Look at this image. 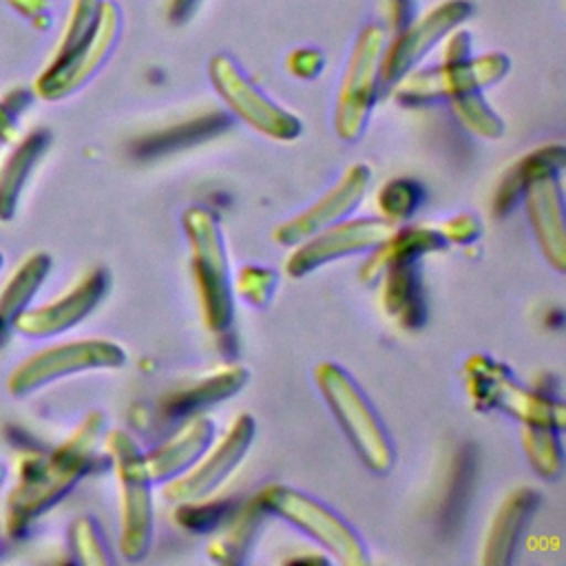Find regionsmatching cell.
<instances>
[{
	"label": "cell",
	"instance_id": "cell-1",
	"mask_svg": "<svg viewBox=\"0 0 566 566\" xmlns=\"http://www.w3.org/2000/svg\"><path fill=\"white\" fill-rule=\"evenodd\" d=\"M564 164L566 148L562 144L535 148L509 166L493 199V210H497V214H506V210L515 206L517 197H524L537 245L548 265L557 272L566 270V223L559 179Z\"/></svg>",
	"mask_w": 566,
	"mask_h": 566
},
{
	"label": "cell",
	"instance_id": "cell-2",
	"mask_svg": "<svg viewBox=\"0 0 566 566\" xmlns=\"http://www.w3.org/2000/svg\"><path fill=\"white\" fill-rule=\"evenodd\" d=\"M106 418L91 411L82 424L49 455L31 462L7 500V531L22 535L29 524L60 502L88 471L95 444L104 436Z\"/></svg>",
	"mask_w": 566,
	"mask_h": 566
},
{
	"label": "cell",
	"instance_id": "cell-3",
	"mask_svg": "<svg viewBox=\"0 0 566 566\" xmlns=\"http://www.w3.org/2000/svg\"><path fill=\"white\" fill-rule=\"evenodd\" d=\"M181 226L190 248V268L203 323L210 332H223L234 318V290L219 221L212 210L190 206L181 214Z\"/></svg>",
	"mask_w": 566,
	"mask_h": 566
},
{
	"label": "cell",
	"instance_id": "cell-4",
	"mask_svg": "<svg viewBox=\"0 0 566 566\" xmlns=\"http://www.w3.org/2000/svg\"><path fill=\"white\" fill-rule=\"evenodd\" d=\"M314 380L363 464L374 473H387L394 464L391 438L356 380L329 360L316 365Z\"/></svg>",
	"mask_w": 566,
	"mask_h": 566
},
{
	"label": "cell",
	"instance_id": "cell-5",
	"mask_svg": "<svg viewBox=\"0 0 566 566\" xmlns=\"http://www.w3.org/2000/svg\"><path fill=\"white\" fill-rule=\"evenodd\" d=\"M104 447L113 458L119 484V551L126 559L137 562L153 542V482L146 473L142 449L126 431H108Z\"/></svg>",
	"mask_w": 566,
	"mask_h": 566
},
{
	"label": "cell",
	"instance_id": "cell-6",
	"mask_svg": "<svg viewBox=\"0 0 566 566\" xmlns=\"http://www.w3.org/2000/svg\"><path fill=\"white\" fill-rule=\"evenodd\" d=\"M256 500L265 513L279 515L303 531L340 564L365 566L369 562L360 535L336 511L316 497L285 484H268L256 493Z\"/></svg>",
	"mask_w": 566,
	"mask_h": 566
},
{
	"label": "cell",
	"instance_id": "cell-7",
	"mask_svg": "<svg viewBox=\"0 0 566 566\" xmlns=\"http://www.w3.org/2000/svg\"><path fill=\"white\" fill-rule=\"evenodd\" d=\"M385 44L387 35L378 24H365L356 35L334 106V130L343 142H356L367 128L380 91Z\"/></svg>",
	"mask_w": 566,
	"mask_h": 566
},
{
	"label": "cell",
	"instance_id": "cell-8",
	"mask_svg": "<svg viewBox=\"0 0 566 566\" xmlns=\"http://www.w3.org/2000/svg\"><path fill=\"white\" fill-rule=\"evenodd\" d=\"M467 387L473 405L480 409H500L522 424L531 427H564V405L546 394L520 385L506 367L489 356L475 354L464 367Z\"/></svg>",
	"mask_w": 566,
	"mask_h": 566
},
{
	"label": "cell",
	"instance_id": "cell-9",
	"mask_svg": "<svg viewBox=\"0 0 566 566\" xmlns=\"http://www.w3.org/2000/svg\"><path fill=\"white\" fill-rule=\"evenodd\" d=\"M208 77L228 111L256 133L276 142H292L301 135V119L270 99L230 55H212L208 62Z\"/></svg>",
	"mask_w": 566,
	"mask_h": 566
},
{
	"label": "cell",
	"instance_id": "cell-10",
	"mask_svg": "<svg viewBox=\"0 0 566 566\" xmlns=\"http://www.w3.org/2000/svg\"><path fill=\"white\" fill-rule=\"evenodd\" d=\"M124 363V347L106 338L60 343L40 349L33 356L24 358L20 365H15V369L7 378V391L15 398H22L60 378L93 369H117Z\"/></svg>",
	"mask_w": 566,
	"mask_h": 566
},
{
	"label": "cell",
	"instance_id": "cell-11",
	"mask_svg": "<svg viewBox=\"0 0 566 566\" xmlns=\"http://www.w3.org/2000/svg\"><path fill=\"white\" fill-rule=\"evenodd\" d=\"M473 13L469 0H444L429 9L424 15L411 20L396 31L389 46L385 44L380 62V88H396V84L416 71V66L429 55L447 35L460 29Z\"/></svg>",
	"mask_w": 566,
	"mask_h": 566
},
{
	"label": "cell",
	"instance_id": "cell-12",
	"mask_svg": "<svg viewBox=\"0 0 566 566\" xmlns=\"http://www.w3.org/2000/svg\"><path fill=\"white\" fill-rule=\"evenodd\" d=\"M122 31V11L113 0H104L99 20L91 38L64 57L51 60L35 80V95L60 102L80 91L111 57Z\"/></svg>",
	"mask_w": 566,
	"mask_h": 566
},
{
	"label": "cell",
	"instance_id": "cell-13",
	"mask_svg": "<svg viewBox=\"0 0 566 566\" xmlns=\"http://www.w3.org/2000/svg\"><path fill=\"white\" fill-rule=\"evenodd\" d=\"M511 69V60L500 51H489L460 62H442L433 69L411 71L396 84V97L405 104L451 99L462 93L482 91L497 84Z\"/></svg>",
	"mask_w": 566,
	"mask_h": 566
},
{
	"label": "cell",
	"instance_id": "cell-14",
	"mask_svg": "<svg viewBox=\"0 0 566 566\" xmlns=\"http://www.w3.org/2000/svg\"><path fill=\"white\" fill-rule=\"evenodd\" d=\"M252 440H254V418L250 413L237 416L214 447H208L190 469H186L184 473L166 482L164 495L177 504L206 500L241 464Z\"/></svg>",
	"mask_w": 566,
	"mask_h": 566
},
{
	"label": "cell",
	"instance_id": "cell-15",
	"mask_svg": "<svg viewBox=\"0 0 566 566\" xmlns=\"http://www.w3.org/2000/svg\"><path fill=\"white\" fill-rule=\"evenodd\" d=\"M394 230H396L394 223L387 219H378V217L349 219L347 217L307 237L305 241L296 243L298 248L285 261V272L294 279H301L336 259L371 252Z\"/></svg>",
	"mask_w": 566,
	"mask_h": 566
},
{
	"label": "cell",
	"instance_id": "cell-16",
	"mask_svg": "<svg viewBox=\"0 0 566 566\" xmlns=\"http://www.w3.org/2000/svg\"><path fill=\"white\" fill-rule=\"evenodd\" d=\"M371 181V170L365 164H352L340 179L327 188L312 206L292 219L279 223L272 232L279 245H296L323 228L347 219L365 199Z\"/></svg>",
	"mask_w": 566,
	"mask_h": 566
},
{
	"label": "cell",
	"instance_id": "cell-17",
	"mask_svg": "<svg viewBox=\"0 0 566 566\" xmlns=\"http://www.w3.org/2000/svg\"><path fill=\"white\" fill-rule=\"evenodd\" d=\"M111 276L104 268H95L84 274L69 292L51 303L27 307L13 323V332L27 338H49L69 332L82 323L106 296Z\"/></svg>",
	"mask_w": 566,
	"mask_h": 566
},
{
	"label": "cell",
	"instance_id": "cell-18",
	"mask_svg": "<svg viewBox=\"0 0 566 566\" xmlns=\"http://www.w3.org/2000/svg\"><path fill=\"white\" fill-rule=\"evenodd\" d=\"M212 438L214 422L208 416H188L168 440L144 453V467L150 482H168L190 469L212 444Z\"/></svg>",
	"mask_w": 566,
	"mask_h": 566
},
{
	"label": "cell",
	"instance_id": "cell-19",
	"mask_svg": "<svg viewBox=\"0 0 566 566\" xmlns=\"http://www.w3.org/2000/svg\"><path fill=\"white\" fill-rule=\"evenodd\" d=\"M539 502V493L531 486L513 489L495 511L482 544L480 562L484 566H506L513 559L515 546L531 522Z\"/></svg>",
	"mask_w": 566,
	"mask_h": 566
},
{
	"label": "cell",
	"instance_id": "cell-20",
	"mask_svg": "<svg viewBox=\"0 0 566 566\" xmlns=\"http://www.w3.org/2000/svg\"><path fill=\"white\" fill-rule=\"evenodd\" d=\"M447 239L433 228H402L394 230L385 241H380L360 268L363 283H376L382 272L391 265L418 261L424 254L440 252L447 248Z\"/></svg>",
	"mask_w": 566,
	"mask_h": 566
},
{
	"label": "cell",
	"instance_id": "cell-21",
	"mask_svg": "<svg viewBox=\"0 0 566 566\" xmlns=\"http://www.w3.org/2000/svg\"><path fill=\"white\" fill-rule=\"evenodd\" d=\"M250 374L243 365H226L217 369L214 374L201 378L195 385H188L179 391H172L161 409L168 418H188L195 413H201L203 409L239 394L243 385L248 382Z\"/></svg>",
	"mask_w": 566,
	"mask_h": 566
},
{
	"label": "cell",
	"instance_id": "cell-22",
	"mask_svg": "<svg viewBox=\"0 0 566 566\" xmlns=\"http://www.w3.org/2000/svg\"><path fill=\"white\" fill-rule=\"evenodd\" d=\"M51 144V135L42 128L31 130L27 137H22L15 148L9 153L4 164L0 166V221H11L20 201V195L24 190V184L40 161V157L46 153Z\"/></svg>",
	"mask_w": 566,
	"mask_h": 566
},
{
	"label": "cell",
	"instance_id": "cell-23",
	"mask_svg": "<svg viewBox=\"0 0 566 566\" xmlns=\"http://www.w3.org/2000/svg\"><path fill=\"white\" fill-rule=\"evenodd\" d=\"M382 310L402 327H418L424 323V301L418 274V261L391 265L382 272Z\"/></svg>",
	"mask_w": 566,
	"mask_h": 566
},
{
	"label": "cell",
	"instance_id": "cell-24",
	"mask_svg": "<svg viewBox=\"0 0 566 566\" xmlns=\"http://www.w3.org/2000/svg\"><path fill=\"white\" fill-rule=\"evenodd\" d=\"M51 272V256L35 252L24 259L0 292V343L13 332L15 318L31 305L40 285Z\"/></svg>",
	"mask_w": 566,
	"mask_h": 566
},
{
	"label": "cell",
	"instance_id": "cell-25",
	"mask_svg": "<svg viewBox=\"0 0 566 566\" xmlns=\"http://www.w3.org/2000/svg\"><path fill=\"white\" fill-rule=\"evenodd\" d=\"M230 126L228 115L223 113H208L197 119H188L175 126H168L159 133H153L135 144V153L144 157H155L164 153H172L192 144H199L208 137H214L217 133L226 130Z\"/></svg>",
	"mask_w": 566,
	"mask_h": 566
},
{
	"label": "cell",
	"instance_id": "cell-26",
	"mask_svg": "<svg viewBox=\"0 0 566 566\" xmlns=\"http://www.w3.org/2000/svg\"><path fill=\"white\" fill-rule=\"evenodd\" d=\"M263 515H265V509L259 504L256 495L250 502H245L241 509H237L232 517L228 515L223 520L226 526L208 546L210 557L217 562H230V564L241 562L252 544V537L256 535V528Z\"/></svg>",
	"mask_w": 566,
	"mask_h": 566
},
{
	"label": "cell",
	"instance_id": "cell-27",
	"mask_svg": "<svg viewBox=\"0 0 566 566\" xmlns=\"http://www.w3.org/2000/svg\"><path fill=\"white\" fill-rule=\"evenodd\" d=\"M473 478H475V449L471 444H464L462 449H458L451 462L447 491L440 502V526L444 531L458 528V522L464 515L467 504L471 500Z\"/></svg>",
	"mask_w": 566,
	"mask_h": 566
},
{
	"label": "cell",
	"instance_id": "cell-28",
	"mask_svg": "<svg viewBox=\"0 0 566 566\" xmlns=\"http://www.w3.org/2000/svg\"><path fill=\"white\" fill-rule=\"evenodd\" d=\"M522 447L528 464L546 480H555L564 467V453L557 438V429L551 427H522Z\"/></svg>",
	"mask_w": 566,
	"mask_h": 566
},
{
	"label": "cell",
	"instance_id": "cell-29",
	"mask_svg": "<svg viewBox=\"0 0 566 566\" xmlns=\"http://www.w3.org/2000/svg\"><path fill=\"white\" fill-rule=\"evenodd\" d=\"M453 115L460 119L464 128L471 133L484 137V139H497L504 133V122L502 117L486 104L482 97V91H471L462 93L449 99Z\"/></svg>",
	"mask_w": 566,
	"mask_h": 566
},
{
	"label": "cell",
	"instance_id": "cell-30",
	"mask_svg": "<svg viewBox=\"0 0 566 566\" xmlns=\"http://www.w3.org/2000/svg\"><path fill=\"white\" fill-rule=\"evenodd\" d=\"M102 4H104V0H71L69 20H66L62 40L51 60L69 55L71 51H75L80 44H84L91 38V33L95 31L97 20H99Z\"/></svg>",
	"mask_w": 566,
	"mask_h": 566
},
{
	"label": "cell",
	"instance_id": "cell-31",
	"mask_svg": "<svg viewBox=\"0 0 566 566\" xmlns=\"http://www.w3.org/2000/svg\"><path fill=\"white\" fill-rule=\"evenodd\" d=\"M424 192L418 181L413 179H391L382 186L378 192V208L382 212V219L387 221H402L413 214V210L420 206Z\"/></svg>",
	"mask_w": 566,
	"mask_h": 566
},
{
	"label": "cell",
	"instance_id": "cell-32",
	"mask_svg": "<svg viewBox=\"0 0 566 566\" xmlns=\"http://www.w3.org/2000/svg\"><path fill=\"white\" fill-rule=\"evenodd\" d=\"M69 544L80 564H86V566L111 564L104 537H102L95 520L88 515H82L71 524Z\"/></svg>",
	"mask_w": 566,
	"mask_h": 566
},
{
	"label": "cell",
	"instance_id": "cell-33",
	"mask_svg": "<svg viewBox=\"0 0 566 566\" xmlns=\"http://www.w3.org/2000/svg\"><path fill=\"white\" fill-rule=\"evenodd\" d=\"M230 509V502H179V509L175 511V522L190 533H208L221 526Z\"/></svg>",
	"mask_w": 566,
	"mask_h": 566
},
{
	"label": "cell",
	"instance_id": "cell-34",
	"mask_svg": "<svg viewBox=\"0 0 566 566\" xmlns=\"http://www.w3.org/2000/svg\"><path fill=\"white\" fill-rule=\"evenodd\" d=\"M239 294L254 307H265L276 287V272L263 265H245L237 281Z\"/></svg>",
	"mask_w": 566,
	"mask_h": 566
},
{
	"label": "cell",
	"instance_id": "cell-35",
	"mask_svg": "<svg viewBox=\"0 0 566 566\" xmlns=\"http://www.w3.org/2000/svg\"><path fill=\"white\" fill-rule=\"evenodd\" d=\"M480 219L471 212H460L455 217H451L449 221H444L440 226V232L447 241H455V243H471L473 239H478L480 234Z\"/></svg>",
	"mask_w": 566,
	"mask_h": 566
},
{
	"label": "cell",
	"instance_id": "cell-36",
	"mask_svg": "<svg viewBox=\"0 0 566 566\" xmlns=\"http://www.w3.org/2000/svg\"><path fill=\"white\" fill-rule=\"evenodd\" d=\"M287 66L298 77H314L316 73H321L323 55H321V51H314V49H301L290 55Z\"/></svg>",
	"mask_w": 566,
	"mask_h": 566
},
{
	"label": "cell",
	"instance_id": "cell-37",
	"mask_svg": "<svg viewBox=\"0 0 566 566\" xmlns=\"http://www.w3.org/2000/svg\"><path fill=\"white\" fill-rule=\"evenodd\" d=\"M471 57V38L467 31H451L447 35V46H444V60L442 62H460Z\"/></svg>",
	"mask_w": 566,
	"mask_h": 566
},
{
	"label": "cell",
	"instance_id": "cell-38",
	"mask_svg": "<svg viewBox=\"0 0 566 566\" xmlns=\"http://www.w3.org/2000/svg\"><path fill=\"white\" fill-rule=\"evenodd\" d=\"M201 2L203 0H168V9H166L168 22L175 27L190 22V18H195V13L199 11Z\"/></svg>",
	"mask_w": 566,
	"mask_h": 566
},
{
	"label": "cell",
	"instance_id": "cell-39",
	"mask_svg": "<svg viewBox=\"0 0 566 566\" xmlns=\"http://www.w3.org/2000/svg\"><path fill=\"white\" fill-rule=\"evenodd\" d=\"M18 142V124L13 113L0 102V144H15Z\"/></svg>",
	"mask_w": 566,
	"mask_h": 566
},
{
	"label": "cell",
	"instance_id": "cell-40",
	"mask_svg": "<svg viewBox=\"0 0 566 566\" xmlns=\"http://www.w3.org/2000/svg\"><path fill=\"white\" fill-rule=\"evenodd\" d=\"M389 15L394 20L396 31H400L405 24H409L411 18V2L409 0H389Z\"/></svg>",
	"mask_w": 566,
	"mask_h": 566
},
{
	"label": "cell",
	"instance_id": "cell-41",
	"mask_svg": "<svg viewBox=\"0 0 566 566\" xmlns=\"http://www.w3.org/2000/svg\"><path fill=\"white\" fill-rule=\"evenodd\" d=\"M20 13L24 15H35L42 7H44V0H9Z\"/></svg>",
	"mask_w": 566,
	"mask_h": 566
},
{
	"label": "cell",
	"instance_id": "cell-42",
	"mask_svg": "<svg viewBox=\"0 0 566 566\" xmlns=\"http://www.w3.org/2000/svg\"><path fill=\"white\" fill-rule=\"evenodd\" d=\"M4 480H7V467L0 462V489H2V484H4Z\"/></svg>",
	"mask_w": 566,
	"mask_h": 566
},
{
	"label": "cell",
	"instance_id": "cell-43",
	"mask_svg": "<svg viewBox=\"0 0 566 566\" xmlns=\"http://www.w3.org/2000/svg\"><path fill=\"white\" fill-rule=\"evenodd\" d=\"M2 263H4V259H2V252H0V270H2Z\"/></svg>",
	"mask_w": 566,
	"mask_h": 566
},
{
	"label": "cell",
	"instance_id": "cell-44",
	"mask_svg": "<svg viewBox=\"0 0 566 566\" xmlns=\"http://www.w3.org/2000/svg\"><path fill=\"white\" fill-rule=\"evenodd\" d=\"M0 537H2V526H0Z\"/></svg>",
	"mask_w": 566,
	"mask_h": 566
}]
</instances>
